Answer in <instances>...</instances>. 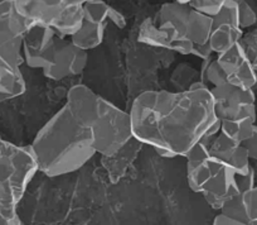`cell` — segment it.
<instances>
[{
    "label": "cell",
    "instance_id": "1",
    "mask_svg": "<svg viewBox=\"0 0 257 225\" xmlns=\"http://www.w3.org/2000/svg\"><path fill=\"white\" fill-rule=\"evenodd\" d=\"M128 113L134 137L163 158L184 157L217 119L209 90H148Z\"/></svg>",
    "mask_w": 257,
    "mask_h": 225
},
{
    "label": "cell",
    "instance_id": "2",
    "mask_svg": "<svg viewBox=\"0 0 257 225\" xmlns=\"http://www.w3.org/2000/svg\"><path fill=\"white\" fill-rule=\"evenodd\" d=\"M31 147L38 172L47 177L73 174L97 155L91 129L78 124L66 105L38 130Z\"/></svg>",
    "mask_w": 257,
    "mask_h": 225
},
{
    "label": "cell",
    "instance_id": "3",
    "mask_svg": "<svg viewBox=\"0 0 257 225\" xmlns=\"http://www.w3.org/2000/svg\"><path fill=\"white\" fill-rule=\"evenodd\" d=\"M96 153L111 156L134 137L130 113L101 96L98 111L91 125Z\"/></svg>",
    "mask_w": 257,
    "mask_h": 225
},
{
    "label": "cell",
    "instance_id": "4",
    "mask_svg": "<svg viewBox=\"0 0 257 225\" xmlns=\"http://www.w3.org/2000/svg\"><path fill=\"white\" fill-rule=\"evenodd\" d=\"M214 115L221 122L241 118L257 119L256 95L253 89H243L226 83L209 89Z\"/></svg>",
    "mask_w": 257,
    "mask_h": 225
},
{
    "label": "cell",
    "instance_id": "5",
    "mask_svg": "<svg viewBox=\"0 0 257 225\" xmlns=\"http://www.w3.org/2000/svg\"><path fill=\"white\" fill-rule=\"evenodd\" d=\"M88 62V52L72 43L70 38L57 34L46 66L42 68L48 80L61 81L81 75Z\"/></svg>",
    "mask_w": 257,
    "mask_h": 225
},
{
    "label": "cell",
    "instance_id": "6",
    "mask_svg": "<svg viewBox=\"0 0 257 225\" xmlns=\"http://www.w3.org/2000/svg\"><path fill=\"white\" fill-rule=\"evenodd\" d=\"M254 186L253 170L239 174L231 168L219 165L208 184L204 186L203 195L207 204L213 209L219 210L227 200L243 194Z\"/></svg>",
    "mask_w": 257,
    "mask_h": 225
},
{
    "label": "cell",
    "instance_id": "7",
    "mask_svg": "<svg viewBox=\"0 0 257 225\" xmlns=\"http://www.w3.org/2000/svg\"><path fill=\"white\" fill-rule=\"evenodd\" d=\"M28 31L26 21L17 11L14 0L0 2V49L18 65H23V38Z\"/></svg>",
    "mask_w": 257,
    "mask_h": 225
},
{
    "label": "cell",
    "instance_id": "8",
    "mask_svg": "<svg viewBox=\"0 0 257 225\" xmlns=\"http://www.w3.org/2000/svg\"><path fill=\"white\" fill-rule=\"evenodd\" d=\"M138 41L147 46L168 49L184 56L192 53L193 48L192 42L183 37L174 27L150 18L144 19V22L140 24Z\"/></svg>",
    "mask_w": 257,
    "mask_h": 225
},
{
    "label": "cell",
    "instance_id": "9",
    "mask_svg": "<svg viewBox=\"0 0 257 225\" xmlns=\"http://www.w3.org/2000/svg\"><path fill=\"white\" fill-rule=\"evenodd\" d=\"M243 33L237 18L236 0H228L221 11L212 17V31L208 42L214 54L223 53L238 43Z\"/></svg>",
    "mask_w": 257,
    "mask_h": 225
},
{
    "label": "cell",
    "instance_id": "10",
    "mask_svg": "<svg viewBox=\"0 0 257 225\" xmlns=\"http://www.w3.org/2000/svg\"><path fill=\"white\" fill-rule=\"evenodd\" d=\"M209 139L199 140L185 153V171L187 184L189 189L196 194H202L204 186L208 184L219 163L213 160L208 148Z\"/></svg>",
    "mask_w": 257,
    "mask_h": 225
},
{
    "label": "cell",
    "instance_id": "11",
    "mask_svg": "<svg viewBox=\"0 0 257 225\" xmlns=\"http://www.w3.org/2000/svg\"><path fill=\"white\" fill-rule=\"evenodd\" d=\"M216 58L226 73L227 83L243 89H253L257 83V73L247 57L241 43H236Z\"/></svg>",
    "mask_w": 257,
    "mask_h": 225
},
{
    "label": "cell",
    "instance_id": "12",
    "mask_svg": "<svg viewBox=\"0 0 257 225\" xmlns=\"http://www.w3.org/2000/svg\"><path fill=\"white\" fill-rule=\"evenodd\" d=\"M56 37L57 33L51 27L33 26L28 28L22 46L24 63L34 70H42L48 61Z\"/></svg>",
    "mask_w": 257,
    "mask_h": 225
},
{
    "label": "cell",
    "instance_id": "13",
    "mask_svg": "<svg viewBox=\"0 0 257 225\" xmlns=\"http://www.w3.org/2000/svg\"><path fill=\"white\" fill-rule=\"evenodd\" d=\"M208 148L213 160L224 167L231 168L239 174H246L252 170L249 165L251 160L247 155L246 148L239 143L229 139L221 132L214 138L209 139Z\"/></svg>",
    "mask_w": 257,
    "mask_h": 225
},
{
    "label": "cell",
    "instance_id": "14",
    "mask_svg": "<svg viewBox=\"0 0 257 225\" xmlns=\"http://www.w3.org/2000/svg\"><path fill=\"white\" fill-rule=\"evenodd\" d=\"M100 98L88 86L75 85L68 90L64 105L78 124L90 129L97 115Z\"/></svg>",
    "mask_w": 257,
    "mask_h": 225
},
{
    "label": "cell",
    "instance_id": "15",
    "mask_svg": "<svg viewBox=\"0 0 257 225\" xmlns=\"http://www.w3.org/2000/svg\"><path fill=\"white\" fill-rule=\"evenodd\" d=\"M14 4L28 28L33 26L52 27L63 8L64 0H14Z\"/></svg>",
    "mask_w": 257,
    "mask_h": 225
},
{
    "label": "cell",
    "instance_id": "16",
    "mask_svg": "<svg viewBox=\"0 0 257 225\" xmlns=\"http://www.w3.org/2000/svg\"><path fill=\"white\" fill-rule=\"evenodd\" d=\"M143 143L138 138L133 137L122 148L111 156H103L102 167L107 174L108 180L112 184L120 181L127 172V168L135 162L142 151Z\"/></svg>",
    "mask_w": 257,
    "mask_h": 225
},
{
    "label": "cell",
    "instance_id": "17",
    "mask_svg": "<svg viewBox=\"0 0 257 225\" xmlns=\"http://www.w3.org/2000/svg\"><path fill=\"white\" fill-rule=\"evenodd\" d=\"M26 89L21 65L0 49V104L23 95Z\"/></svg>",
    "mask_w": 257,
    "mask_h": 225
},
{
    "label": "cell",
    "instance_id": "18",
    "mask_svg": "<svg viewBox=\"0 0 257 225\" xmlns=\"http://www.w3.org/2000/svg\"><path fill=\"white\" fill-rule=\"evenodd\" d=\"M83 21H85V14H83L82 4H72L64 2L58 18L53 22L51 28L58 36L70 38L81 28Z\"/></svg>",
    "mask_w": 257,
    "mask_h": 225
},
{
    "label": "cell",
    "instance_id": "19",
    "mask_svg": "<svg viewBox=\"0 0 257 225\" xmlns=\"http://www.w3.org/2000/svg\"><path fill=\"white\" fill-rule=\"evenodd\" d=\"M107 24L92 23V22L83 21L81 28L75 34L70 37L73 44L85 51L95 49L103 42L105 31Z\"/></svg>",
    "mask_w": 257,
    "mask_h": 225
},
{
    "label": "cell",
    "instance_id": "20",
    "mask_svg": "<svg viewBox=\"0 0 257 225\" xmlns=\"http://www.w3.org/2000/svg\"><path fill=\"white\" fill-rule=\"evenodd\" d=\"M212 31V17L192 8L188 18L185 37L193 44L208 42Z\"/></svg>",
    "mask_w": 257,
    "mask_h": 225
},
{
    "label": "cell",
    "instance_id": "21",
    "mask_svg": "<svg viewBox=\"0 0 257 225\" xmlns=\"http://www.w3.org/2000/svg\"><path fill=\"white\" fill-rule=\"evenodd\" d=\"M256 125L254 118H241L234 120H223L221 125V133L233 142L242 143L252 135Z\"/></svg>",
    "mask_w": 257,
    "mask_h": 225
},
{
    "label": "cell",
    "instance_id": "22",
    "mask_svg": "<svg viewBox=\"0 0 257 225\" xmlns=\"http://www.w3.org/2000/svg\"><path fill=\"white\" fill-rule=\"evenodd\" d=\"M18 205L14 195L0 182V225L23 224L18 212Z\"/></svg>",
    "mask_w": 257,
    "mask_h": 225
},
{
    "label": "cell",
    "instance_id": "23",
    "mask_svg": "<svg viewBox=\"0 0 257 225\" xmlns=\"http://www.w3.org/2000/svg\"><path fill=\"white\" fill-rule=\"evenodd\" d=\"M82 7L85 21L100 24L108 23V13H110L111 6H108L105 0H87L82 4Z\"/></svg>",
    "mask_w": 257,
    "mask_h": 225
},
{
    "label": "cell",
    "instance_id": "24",
    "mask_svg": "<svg viewBox=\"0 0 257 225\" xmlns=\"http://www.w3.org/2000/svg\"><path fill=\"white\" fill-rule=\"evenodd\" d=\"M202 80L211 88H216V86L223 85L227 83L226 73H224L223 68L218 63L216 57H212L209 60L203 61V67H202Z\"/></svg>",
    "mask_w": 257,
    "mask_h": 225
},
{
    "label": "cell",
    "instance_id": "25",
    "mask_svg": "<svg viewBox=\"0 0 257 225\" xmlns=\"http://www.w3.org/2000/svg\"><path fill=\"white\" fill-rule=\"evenodd\" d=\"M218 211L229 215L231 217L236 219L241 225H247V217L246 214H244V207L241 195H237V196L227 200Z\"/></svg>",
    "mask_w": 257,
    "mask_h": 225
},
{
    "label": "cell",
    "instance_id": "26",
    "mask_svg": "<svg viewBox=\"0 0 257 225\" xmlns=\"http://www.w3.org/2000/svg\"><path fill=\"white\" fill-rule=\"evenodd\" d=\"M241 197L247 217V225H257V186L244 191L241 194Z\"/></svg>",
    "mask_w": 257,
    "mask_h": 225
},
{
    "label": "cell",
    "instance_id": "27",
    "mask_svg": "<svg viewBox=\"0 0 257 225\" xmlns=\"http://www.w3.org/2000/svg\"><path fill=\"white\" fill-rule=\"evenodd\" d=\"M237 18L242 29H248L257 23V14L246 0H236Z\"/></svg>",
    "mask_w": 257,
    "mask_h": 225
},
{
    "label": "cell",
    "instance_id": "28",
    "mask_svg": "<svg viewBox=\"0 0 257 225\" xmlns=\"http://www.w3.org/2000/svg\"><path fill=\"white\" fill-rule=\"evenodd\" d=\"M239 43L243 47L247 57L251 61L252 66L257 73V29L243 33Z\"/></svg>",
    "mask_w": 257,
    "mask_h": 225
},
{
    "label": "cell",
    "instance_id": "29",
    "mask_svg": "<svg viewBox=\"0 0 257 225\" xmlns=\"http://www.w3.org/2000/svg\"><path fill=\"white\" fill-rule=\"evenodd\" d=\"M228 0H193L189 4L192 8L201 13L207 14L209 17H213L222 9V7L227 3Z\"/></svg>",
    "mask_w": 257,
    "mask_h": 225
},
{
    "label": "cell",
    "instance_id": "30",
    "mask_svg": "<svg viewBox=\"0 0 257 225\" xmlns=\"http://www.w3.org/2000/svg\"><path fill=\"white\" fill-rule=\"evenodd\" d=\"M192 56H196L198 57L199 60L202 61H206L209 60L214 56V52L212 49L211 44L209 42H206V43H198V44H193V48H192Z\"/></svg>",
    "mask_w": 257,
    "mask_h": 225
},
{
    "label": "cell",
    "instance_id": "31",
    "mask_svg": "<svg viewBox=\"0 0 257 225\" xmlns=\"http://www.w3.org/2000/svg\"><path fill=\"white\" fill-rule=\"evenodd\" d=\"M242 145L246 148L249 160L256 161L257 162V125H254L253 133H252L251 137L247 140H244V142L242 143Z\"/></svg>",
    "mask_w": 257,
    "mask_h": 225
},
{
    "label": "cell",
    "instance_id": "32",
    "mask_svg": "<svg viewBox=\"0 0 257 225\" xmlns=\"http://www.w3.org/2000/svg\"><path fill=\"white\" fill-rule=\"evenodd\" d=\"M108 22L115 24L118 29H122L126 27V18L123 17V14L121 12L116 11L112 7H111L110 13H108Z\"/></svg>",
    "mask_w": 257,
    "mask_h": 225
},
{
    "label": "cell",
    "instance_id": "33",
    "mask_svg": "<svg viewBox=\"0 0 257 225\" xmlns=\"http://www.w3.org/2000/svg\"><path fill=\"white\" fill-rule=\"evenodd\" d=\"M213 224L214 225H241L236 219H233V217H231L229 215L224 214V212L222 211H219L218 214L214 216Z\"/></svg>",
    "mask_w": 257,
    "mask_h": 225
},
{
    "label": "cell",
    "instance_id": "34",
    "mask_svg": "<svg viewBox=\"0 0 257 225\" xmlns=\"http://www.w3.org/2000/svg\"><path fill=\"white\" fill-rule=\"evenodd\" d=\"M209 89L211 88L208 86V84H206L203 80H202V79H199V80H197V81H193L187 90L198 91V90H209Z\"/></svg>",
    "mask_w": 257,
    "mask_h": 225
},
{
    "label": "cell",
    "instance_id": "35",
    "mask_svg": "<svg viewBox=\"0 0 257 225\" xmlns=\"http://www.w3.org/2000/svg\"><path fill=\"white\" fill-rule=\"evenodd\" d=\"M66 3H72V4H83L87 0H64Z\"/></svg>",
    "mask_w": 257,
    "mask_h": 225
},
{
    "label": "cell",
    "instance_id": "36",
    "mask_svg": "<svg viewBox=\"0 0 257 225\" xmlns=\"http://www.w3.org/2000/svg\"><path fill=\"white\" fill-rule=\"evenodd\" d=\"M174 2H178V3H182V4H190L193 0H174Z\"/></svg>",
    "mask_w": 257,
    "mask_h": 225
},
{
    "label": "cell",
    "instance_id": "37",
    "mask_svg": "<svg viewBox=\"0 0 257 225\" xmlns=\"http://www.w3.org/2000/svg\"><path fill=\"white\" fill-rule=\"evenodd\" d=\"M253 90H257V83H256V85H254V88H253Z\"/></svg>",
    "mask_w": 257,
    "mask_h": 225
},
{
    "label": "cell",
    "instance_id": "38",
    "mask_svg": "<svg viewBox=\"0 0 257 225\" xmlns=\"http://www.w3.org/2000/svg\"><path fill=\"white\" fill-rule=\"evenodd\" d=\"M0 2H2V0H0Z\"/></svg>",
    "mask_w": 257,
    "mask_h": 225
}]
</instances>
